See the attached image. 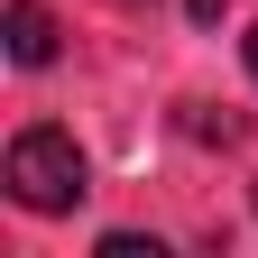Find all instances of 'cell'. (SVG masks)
I'll return each mask as SVG.
<instances>
[{
  "label": "cell",
  "instance_id": "6da1fadb",
  "mask_svg": "<svg viewBox=\"0 0 258 258\" xmlns=\"http://www.w3.org/2000/svg\"><path fill=\"white\" fill-rule=\"evenodd\" d=\"M10 194L28 212H74L83 203V148H74V129H55V120H37V129H19L10 139Z\"/></svg>",
  "mask_w": 258,
  "mask_h": 258
},
{
  "label": "cell",
  "instance_id": "7a4b0ae2",
  "mask_svg": "<svg viewBox=\"0 0 258 258\" xmlns=\"http://www.w3.org/2000/svg\"><path fill=\"white\" fill-rule=\"evenodd\" d=\"M0 37H10V64H55V10L46 0H10Z\"/></svg>",
  "mask_w": 258,
  "mask_h": 258
},
{
  "label": "cell",
  "instance_id": "3957f363",
  "mask_svg": "<svg viewBox=\"0 0 258 258\" xmlns=\"http://www.w3.org/2000/svg\"><path fill=\"white\" fill-rule=\"evenodd\" d=\"M102 258H157V240H139V231H102Z\"/></svg>",
  "mask_w": 258,
  "mask_h": 258
},
{
  "label": "cell",
  "instance_id": "277c9868",
  "mask_svg": "<svg viewBox=\"0 0 258 258\" xmlns=\"http://www.w3.org/2000/svg\"><path fill=\"white\" fill-rule=\"evenodd\" d=\"M184 10H194V19H203V28H212V19H221V0H184Z\"/></svg>",
  "mask_w": 258,
  "mask_h": 258
},
{
  "label": "cell",
  "instance_id": "5b68a950",
  "mask_svg": "<svg viewBox=\"0 0 258 258\" xmlns=\"http://www.w3.org/2000/svg\"><path fill=\"white\" fill-rule=\"evenodd\" d=\"M249 74H258V28H249Z\"/></svg>",
  "mask_w": 258,
  "mask_h": 258
}]
</instances>
